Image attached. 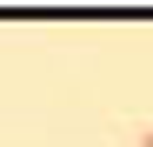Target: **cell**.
<instances>
[{"label": "cell", "instance_id": "1", "mask_svg": "<svg viewBox=\"0 0 153 147\" xmlns=\"http://www.w3.org/2000/svg\"><path fill=\"white\" fill-rule=\"evenodd\" d=\"M146 147H153V134H146Z\"/></svg>", "mask_w": 153, "mask_h": 147}]
</instances>
